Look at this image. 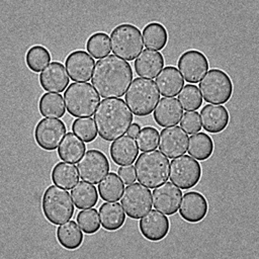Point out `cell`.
I'll use <instances>...</instances> for the list:
<instances>
[{"label":"cell","instance_id":"obj_1","mask_svg":"<svg viewBox=\"0 0 259 259\" xmlns=\"http://www.w3.org/2000/svg\"><path fill=\"white\" fill-rule=\"evenodd\" d=\"M133 80V70L125 60L108 55L95 63L91 83L99 96L118 98L125 94Z\"/></svg>","mask_w":259,"mask_h":259},{"label":"cell","instance_id":"obj_2","mask_svg":"<svg viewBox=\"0 0 259 259\" xmlns=\"http://www.w3.org/2000/svg\"><path fill=\"white\" fill-rule=\"evenodd\" d=\"M94 122L99 137L107 142L122 137L133 122V112L120 98H104L94 112Z\"/></svg>","mask_w":259,"mask_h":259},{"label":"cell","instance_id":"obj_3","mask_svg":"<svg viewBox=\"0 0 259 259\" xmlns=\"http://www.w3.org/2000/svg\"><path fill=\"white\" fill-rule=\"evenodd\" d=\"M169 160L158 150L143 152L135 162L138 181L148 188H156L169 178Z\"/></svg>","mask_w":259,"mask_h":259},{"label":"cell","instance_id":"obj_4","mask_svg":"<svg viewBox=\"0 0 259 259\" xmlns=\"http://www.w3.org/2000/svg\"><path fill=\"white\" fill-rule=\"evenodd\" d=\"M124 100L134 114L146 116L152 113L156 107L160 100V92L153 80L138 77L127 88Z\"/></svg>","mask_w":259,"mask_h":259},{"label":"cell","instance_id":"obj_5","mask_svg":"<svg viewBox=\"0 0 259 259\" xmlns=\"http://www.w3.org/2000/svg\"><path fill=\"white\" fill-rule=\"evenodd\" d=\"M63 97L66 109L75 117H90L100 103L99 94L92 84L87 82L70 84Z\"/></svg>","mask_w":259,"mask_h":259},{"label":"cell","instance_id":"obj_6","mask_svg":"<svg viewBox=\"0 0 259 259\" xmlns=\"http://www.w3.org/2000/svg\"><path fill=\"white\" fill-rule=\"evenodd\" d=\"M71 193L58 185L49 186L41 197V209L45 218L53 225L64 224L74 214Z\"/></svg>","mask_w":259,"mask_h":259},{"label":"cell","instance_id":"obj_7","mask_svg":"<svg viewBox=\"0 0 259 259\" xmlns=\"http://www.w3.org/2000/svg\"><path fill=\"white\" fill-rule=\"evenodd\" d=\"M109 38L113 54L125 61L135 60L143 50L142 32L134 24H118L110 32Z\"/></svg>","mask_w":259,"mask_h":259},{"label":"cell","instance_id":"obj_8","mask_svg":"<svg viewBox=\"0 0 259 259\" xmlns=\"http://www.w3.org/2000/svg\"><path fill=\"white\" fill-rule=\"evenodd\" d=\"M199 92L204 101L211 104H224L230 100L234 86L230 76L221 69H210L198 85Z\"/></svg>","mask_w":259,"mask_h":259},{"label":"cell","instance_id":"obj_9","mask_svg":"<svg viewBox=\"0 0 259 259\" xmlns=\"http://www.w3.org/2000/svg\"><path fill=\"white\" fill-rule=\"evenodd\" d=\"M201 177V166L191 156L182 155L174 158L169 166V178L180 189H190Z\"/></svg>","mask_w":259,"mask_h":259},{"label":"cell","instance_id":"obj_10","mask_svg":"<svg viewBox=\"0 0 259 259\" xmlns=\"http://www.w3.org/2000/svg\"><path fill=\"white\" fill-rule=\"evenodd\" d=\"M120 202L125 213L138 220L152 208V192L143 184L134 182L123 189Z\"/></svg>","mask_w":259,"mask_h":259},{"label":"cell","instance_id":"obj_11","mask_svg":"<svg viewBox=\"0 0 259 259\" xmlns=\"http://www.w3.org/2000/svg\"><path fill=\"white\" fill-rule=\"evenodd\" d=\"M77 169L82 180L97 184L108 174L109 162L104 153L91 149L77 162Z\"/></svg>","mask_w":259,"mask_h":259},{"label":"cell","instance_id":"obj_12","mask_svg":"<svg viewBox=\"0 0 259 259\" xmlns=\"http://www.w3.org/2000/svg\"><path fill=\"white\" fill-rule=\"evenodd\" d=\"M66 135L65 123L58 118H42L34 127V140L46 151L56 150Z\"/></svg>","mask_w":259,"mask_h":259},{"label":"cell","instance_id":"obj_13","mask_svg":"<svg viewBox=\"0 0 259 259\" xmlns=\"http://www.w3.org/2000/svg\"><path fill=\"white\" fill-rule=\"evenodd\" d=\"M178 69L183 79L188 83L199 82L208 70V60L197 50H188L178 59Z\"/></svg>","mask_w":259,"mask_h":259},{"label":"cell","instance_id":"obj_14","mask_svg":"<svg viewBox=\"0 0 259 259\" xmlns=\"http://www.w3.org/2000/svg\"><path fill=\"white\" fill-rule=\"evenodd\" d=\"M188 136L178 125L168 126L161 131L159 136V150L170 159L182 156L187 149Z\"/></svg>","mask_w":259,"mask_h":259},{"label":"cell","instance_id":"obj_15","mask_svg":"<svg viewBox=\"0 0 259 259\" xmlns=\"http://www.w3.org/2000/svg\"><path fill=\"white\" fill-rule=\"evenodd\" d=\"M182 192L178 186L170 181L154 188L152 192V203L154 207L164 214H174L179 207Z\"/></svg>","mask_w":259,"mask_h":259},{"label":"cell","instance_id":"obj_16","mask_svg":"<svg viewBox=\"0 0 259 259\" xmlns=\"http://www.w3.org/2000/svg\"><path fill=\"white\" fill-rule=\"evenodd\" d=\"M139 229L145 239L151 242H159L168 235L170 222L161 211L150 209L141 218Z\"/></svg>","mask_w":259,"mask_h":259},{"label":"cell","instance_id":"obj_17","mask_svg":"<svg viewBox=\"0 0 259 259\" xmlns=\"http://www.w3.org/2000/svg\"><path fill=\"white\" fill-rule=\"evenodd\" d=\"M95 62L93 57L85 51H73L65 61V67L69 77L73 81L86 82L92 77Z\"/></svg>","mask_w":259,"mask_h":259},{"label":"cell","instance_id":"obj_18","mask_svg":"<svg viewBox=\"0 0 259 259\" xmlns=\"http://www.w3.org/2000/svg\"><path fill=\"white\" fill-rule=\"evenodd\" d=\"M180 202L179 214L188 223H198L207 214L208 203L204 195L200 192H186Z\"/></svg>","mask_w":259,"mask_h":259},{"label":"cell","instance_id":"obj_19","mask_svg":"<svg viewBox=\"0 0 259 259\" xmlns=\"http://www.w3.org/2000/svg\"><path fill=\"white\" fill-rule=\"evenodd\" d=\"M60 62L50 63L39 74V84L48 92L60 93L69 85V76Z\"/></svg>","mask_w":259,"mask_h":259},{"label":"cell","instance_id":"obj_20","mask_svg":"<svg viewBox=\"0 0 259 259\" xmlns=\"http://www.w3.org/2000/svg\"><path fill=\"white\" fill-rule=\"evenodd\" d=\"M199 118L203 130L210 134H218L228 126L230 114L221 104H206L201 108Z\"/></svg>","mask_w":259,"mask_h":259},{"label":"cell","instance_id":"obj_21","mask_svg":"<svg viewBox=\"0 0 259 259\" xmlns=\"http://www.w3.org/2000/svg\"><path fill=\"white\" fill-rule=\"evenodd\" d=\"M183 114V108L178 99L174 97H163L158 101L154 109V119L160 126L168 127L177 124Z\"/></svg>","mask_w":259,"mask_h":259},{"label":"cell","instance_id":"obj_22","mask_svg":"<svg viewBox=\"0 0 259 259\" xmlns=\"http://www.w3.org/2000/svg\"><path fill=\"white\" fill-rule=\"evenodd\" d=\"M109 154L116 165L133 164L139 154L137 141L128 135H123L112 142L109 148Z\"/></svg>","mask_w":259,"mask_h":259},{"label":"cell","instance_id":"obj_23","mask_svg":"<svg viewBox=\"0 0 259 259\" xmlns=\"http://www.w3.org/2000/svg\"><path fill=\"white\" fill-rule=\"evenodd\" d=\"M135 70L142 78L157 77L164 67V57L158 51L144 50L135 60Z\"/></svg>","mask_w":259,"mask_h":259},{"label":"cell","instance_id":"obj_24","mask_svg":"<svg viewBox=\"0 0 259 259\" xmlns=\"http://www.w3.org/2000/svg\"><path fill=\"white\" fill-rule=\"evenodd\" d=\"M155 83L163 96L173 97L183 88L184 79L176 67L167 66L157 75Z\"/></svg>","mask_w":259,"mask_h":259},{"label":"cell","instance_id":"obj_25","mask_svg":"<svg viewBox=\"0 0 259 259\" xmlns=\"http://www.w3.org/2000/svg\"><path fill=\"white\" fill-rule=\"evenodd\" d=\"M86 146L83 141L72 132L67 133L58 147L59 158L64 162L76 163L84 155Z\"/></svg>","mask_w":259,"mask_h":259},{"label":"cell","instance_id":"obj_26","mask_svg":"<svg viewBox=\"0 0 259 259\" xmlns=\"http://www.w3.org/2000/svg\"><path fill=\"white\" fill-rule=\"evenodd\" d=\"M101 226L107 231H116L125 222V214L121 204L115 201L103 202L99 207Z\"/></svg>","mask_w":259,"mask_h":259},{"label":"cell","instance_id":"obj_27","mask_svg":"<svg viewBox=\"0 0 259 259\" xmlns=\"http://www.w3.org/2000/svg\"><path fill=\"white\" fill-rule=\"evenodd\" d=\"M59 244L67 250L78 249L83 242V234L79 225L74 221H68L61 224L56 232Z\"/></svg>","mask_w":259,"mask_h":259},{"label":"cell","instance_id":"obj_28","mask_svg":"<svg viewBox=\"0 0 259 259\" xmlns=\"http://www.w3.org/2000/svg\"><path fill=\"white\" fill-rule=\"evenodd\" d=\"M52 181L65 189H72L79 182V173L73 163L59 162L52 170Z\"/></svg>","mask_w":259,"mask_h":259},{"label":"cell","instance_id":"obj_29","mask_svg":"<svg viewBox=\"0 0 259 259\" xmlns=\"http://www.w3.org/2000/svg\"><path fill=\"white\" fill-rule=\"evenodd\" d=\"M71 196L75 206L79 209L93 207L98 200L96 187L87 181H79L71 190Z\"/></svg>","mask_w":259,"mask_h":259},{"label":"cell","instance_id":"obj_30","mask_svg":"<svg viewBox=\"0 0 259 259\" xmlns=\"http://www.w3.org/2000/svg\"><path fill=\"white\" fill-rule=\"evenodd\" d=\"M213 141L205 133H196L188 138L187 151L189 156L195 160L204 161L208 159L213 152Z\"/></svg>","mask_w":259,"mask_h":259},{"label":"cell","instance_id":"obj_31","mask_svg":"<svg viewBox=\"0 0 259 259\" xmlns=\"http://www.w3.org/2000/svg\"><path fill=\"white\" fill-rule=\"evenodd\" d=\"M143 40L149 50L160 51L165 48L168 41L166 27L160 22H150L143 29Z\"/></svg>","mask_w":259,"mask_h":259},{"label":"cell","instance_id":"obj_32","mask_svg":"<svg viewBox=\"0 0 259 259\" xmlns=\"http://www.w3.org/2000/svg\"><path fill=\"white\" fill-rule=\"evenodd\" d=\"M39 113L49 118H59L65 114L66 106L63 96L59 93L47 92L41 95L38 101Z\"/></svg>","mask_w":259,"mask_h":259},{"label":"cell","instance_id":"obj_33","mask_svg":"<svg viewBox=\"0 0 259 259\" xmlns=\"http://www.w3.org/2000/svg\"><path fill=\"white\" fill-rule=\"evenodd\" d=\"M123 191V182L113 172L108 173L98 184V193L105 201H116Z\"/></svg>","mask_w":259,"mask_h":259},{"label":"cell","instance_id":"obj_34","mask_svg":"<svg viewBox=\"0 0 259 259\" xmlns=\"http://www.w3.org/2000/svg\"><path fill=\"white\" fill-rule=\"evenodd\" d=\"M51 53L47 48L40 45L32 46L28 49L25 55V63L29 70L34 73H39L51 62Z\"/></svg>","mask_w":259,"mask_h":259},{"label":"cell","instance_id":"obj_35","mask_svg":"<svg viewBox=\"0 0 259 259\" xmlns=\"http://www.w3.org/2000/svg\"><path fill=\"white\" fill-rule=\"evenodd\" d=\"M86 49L95 59H102L108 56L111 51L108 34L103 31L94 32L88 37L86 41Z\"/></svg>","mask_w":259,"mask_h":259},{"label":"cell","instance_id":"obj_36","mask_svg":"<svg viewBox=\"0 0 259 259\" xmlns=\"http://www.w3.org/2000/svg\"><path fill=\"white\" fill-rule=\"evenodd\" d=\"M178 101L183 109L195 111L202 104V97L195 85L187 84L178 93Z\"/></svg>","mask_w":259,"mask_h":259},{"label":"cell","instance_id":"obj_37","mask_svg":"<svg viewBox=\"0 0 259 259\" xmlns=\"http://www.w3.org/2000/svg\"><path fill=\"white\" fill-rule=\"evenodd\" d=\"M73 133L83 142L90 143L97 137V130L94 119L91 117H79L72 123Z\"/></svg>","mask_w":259,"mask_h":259},{"label":"cell","instance_id":"obj_38","mask_svg":"<svg viewBox=\"0 0 259 259\" xmlns=\"http://www.w3.org/2000/svg\"><path fill=\"white\" fill-rule=\"evenodd\" d=\"M77 223L80 229L88 235L95 234L100 229V219L95 208H85L77 214Z\"/></svg>","mask_w":259,"mask_h":259},{"label":"cell","instance_id":"obj_39","mask_svg":"<svg viewBox=\"0 0 259 259\" xmlns=\"http://www.w3.org/2000/svg\"><path fill=\"white\" fill-rule=\"evenodd\" d=\"M159 133L153 126H145L141 128L137 136V145L139 150L143 152L155 150L158 147Z\"/></svg>","mask_w":259,"mask_h":259},{"label":"cell","instance_id":"obj_40","mask_svg":"<svg viewBox=\"0 0 259 259\" xmlns=\"http://www.w3.org/2000/svg\"><path fill=\"white\" fill-rule=\"evenodd\" d=\"M179 122H180V127L186 134L193 135L198 133L201 130L199 114L196 111H187L183 113Z\"/></svg>","mask_w":259,"mask_h":259},{"label":"cell","instance_id":"obj_41","mask_svg":"<svg viewBox=\"0 0 259 259\" xmlns=\"http://www.w3.org/2000/svg\"><path fill=\"white\" fill-rule=\"evenodd\" d=\"M117 174L121 179V181L123 182V184H126V185L134 183L137 179L135 166H133L132 164L120 166L117 170Z\"/></svg>","mask_w":259,"mask_h":259},{"label":"cell","instance_id":"obj_42","mask_svg":"<svg viewBox=\"0 0 259 259\" xmlns=\"http://www.w3.org/2000/svg\"><path fill=\"white\" fill-rule=\"evenodd\" d=\"M140 131H141L140 124L137 123V122H134V123L131 124V126H130L128 131H127V134H128V136H131V137H133V138H136V137L138 136V134H139Z\"/></svg>","mask_w":259,"mask_h":259}]
</instances>
